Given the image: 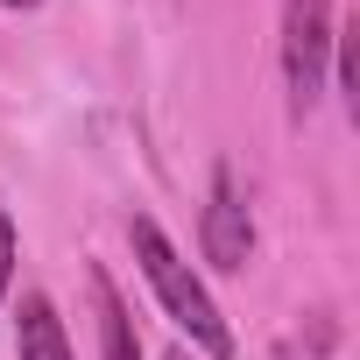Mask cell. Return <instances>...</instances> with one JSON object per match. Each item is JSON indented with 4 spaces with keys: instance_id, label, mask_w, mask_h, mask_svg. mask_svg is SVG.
<instances>
[{
    "instance_id": "cell-1",
    "label": "cell",
    "mask_w": 360,
    "mask_h": 360,
    "mask_svg": "<svg viewBox=\"0 0 360 360\" xmlns=\"http://www.w3.org/2000/svg\"><path fill=\"white\" fill-rule=\"evenodd\" d=\"M127 248H134V262H141V276H148V290H155L162 318L184 332L205 360H233V325L219 318V304H212V290L198 283V269L184 262V248H176L148 212H134V219H127Z\"/></svg>"
},
{
    "instance_id": "cell-2",
    "label": "cell",
    "mask_w": 360,
    "mask_h": 360,
    "mask_svg": "<svg viewBox=\"0 0 360 360\" xmlns=\"http://www.w3.org/2000/svg\"><path fill=\"white\" fill-rule=\"evenodd\" d=\"M332 0H283V43H276V64H283V113L290 127H304L325 99V71H332Z\"/></svg>"
},
{
    "instance_id": "cell-3",
    "label": "cell",
    "mask_w": 360,
    "mask_h": 360,
    "mask_svg": "<svg viewBox=\"0 0 360 360\" xmlns=\"http://www.w3.org/2000/svg\"><path fill=\"white\" fill-rule=\"evenodd\" d=\"M198 248H205L212 269H248V255H255V212H248V191H240L233 162H212V176H205Z\"/></svg>"
},
{
    "instance_id": "cell-4",
    "label": "cell",
    "mask_w": 360,
    "mask_h": 360,
    "mask_svg": "<svg viewBox=\"0 0 360 360\" xmlns=\"http://www.w3.org/2000/svg\"><path fill=\"white\" fill-rule=\"evenodd\" d=\"M15 360H78L71 332L43 290H22V304H15Z\"/></svg>"
},
{
    "instance_id": "cell-5",
    "label": "cell",
    "mask_w": 360,
    "mask_h": 360,
    "mask_svg": "<svg viewBox=\"0 0 360 360\" xmlns=\"http://www.w3.org/2000/svg\"><path fill=\"white\" fill-rule=\"evenodd\" d=\"M85 283H92V318H99V360H148V353H141V332H134V311L120 304L113 276L92 262Z\"/></svg>"
},
{
    "instance_id": "cell-6",
    "label": "cell",
    "mask_w": 360,
    "mask_h": 360,
    "mask_svg": "<svg viewBox=\"0 0 360 360\" xmlns=\"http://www.w3.org/2000/svg\"><path fill=\"white\" fill-rule=\"evenodd\" d=\"M15 262H22V233H15V219L0 212V297L15 290Z\"/></svg>"
},
{
    "instance_id": "cell-7",
    "label": "cell",
    "mask_w": 360,
    "mask_h": 360,
    "mask_svg": "<svg viewBox=\"0 0 360 360\" xmlns=\"http://www.w3.org/2000/svg\"><path fill=\"white\" fill-rule=\"evenodd\" d=\"M0 8H43V0H0Z\"/></svg>"
},
{
    "instance_id": "cell-8",
    "label": "cell",
    "mask_w": 360,
    "mask_h": 360,
    "mask_svg": "<svg viewBox=\"0 0 360 360\" xmlns=\"http://www.w3.org/2000/svg\"><path fill=\"white\" fill-rule=\"evenodd\" d=\"M162 360H191V346H176V353H162Z\"/></svg>"
}]
</instances>
